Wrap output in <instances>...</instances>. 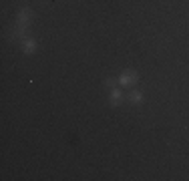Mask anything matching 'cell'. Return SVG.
Segmentation results:
<instances>
[{
    "instance_id": "cell-1",
    "label": "cell",
    "mask_w": 189,
    "mask_h": 181,
    "mask_svg": "<svg viewBox=\"0 0 189 181\" xmlns=\"http://www.w3.org/2000/svg\"><path fill=\"white\" fill-rule=\"evenodd\" d=\"M135 80H137V75H135V73H123L119 83H121V85H133Z\"/></svg>"
},
{
    "instance_id": "cell-2",
    "label": "cell",
    "mask_w": 189,
    "mask_h": 181,
    "mask_svg": "<svg viewBox=\"0 0 189 181\" xmlns=\"http://www.w3.org/2000/svg\"><path fill=\"white\" fill-rule=\"evenodd\" d=\"M121 101H123L121 90H113V95H111V103H113V105H119Z\"/></svg>"
},
{
    "instance_id": "cell-3",
    "label": "cell",
    "mask_w": 189,
    "mask_h": 181,
    "mask_svg": "<svg viewBox=\"0 0 189 181\" xmlns=\"http://www.w3.org/2000/svg\"><path fill=\"white\" fill-rule=\"evenodd\" d=\"M129 99H131V101H133V103H139V101H141V99H143V95H141L139 90H135V93H133V95H131V97H129Z\"/></svg>"
},
{
    "instance_id": "cell-4",
    "label": "cell",
    "mask_w": 189,
    "mask_h": 181,
    "mask_svg": "<svg viewBox=\"0 0 189 181\" xmlns=\"http://www.w3.org/2000/svg\"><path fill=\"white\" fill-rule=\"evenodd\" d=\"M24 50H26V52H32V50H34V42H32V40H24Z\"/></svg>"
}]
</instances>
